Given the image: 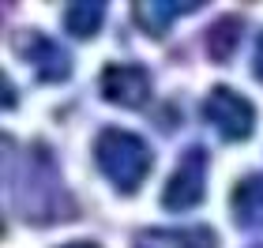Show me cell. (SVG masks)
Here are the masks:
<instances>
[{
  "mask_svg": "<svg viewBox=\"0 0 263 248\" xmlns=\"http://www.w3.org/2000/svg\"><path fill=\"white\" fill-rule=\"evenodd\" d=\"M94 158H98V169L121 192H136L154 162L151 147L136 132H124V128H105L98 136V143H94Z\"/></svg>",
  "mask_w": 263,
  "mask_h": 248,
  "instance_id": "6da1fadb",
  "label": "cell"
},
{
  "mask_svg": "<svg viewBox=\"0 0 263 248\" xmlns=\"http://www.w3.org/2000/svg\"><path fill=\"white\" fill-rule=\"evenodd\" d=\"M203 117L214 124V132H218L222 139H233V143L248 139V136H252V128H256L252 102H248L241 90H230V87H214L207 94V102H203Z\"/></svg>",
  "mask_w": 263,
  "mask_h": 248,
  "instance_id": "7a4b0ae2",
  "label": "cell"
},
{
  "mask_svg": "<svg viewBox=\"0 0 263 248\" xmlns=\"http://www.w3.org/2000/svg\"><path fill=\"white\" fill-rule=\"evenodd\" d=\"M203 169H207V155H203L199 147H192L181 158L177 173L170 177V184H165L162 207H170V211H192L203 199Z\"/></svg>",
  "mask_w": 263,
  "mask_h": 248,
  "instance_id": "3957f363",
  "label": "cell"
},
{
  "mask_svg": "<svg viewBox=\"0 0 263 248\" xmlns=\"http://www.w3.org/2000/svg\"><path fill=\"white\" fill-rule=\"evenodd\" d=\"M15 49L27 56L34 68H38V79H42V83H64V79L71 75V61H68V53H64L53 38L38 34V30H27V34H23V38L15 42Z\"/></svg>",
  "mask_w": 263,
  "mask_h": 248,
  "instance_id": "277c9868",
  "label": "cell"
},
{
  "mask_svg": "<svg viewBox=\"0 0 263 248\" xmlns=\"http://www.w3.org/2000/svg\"><path fill=\"white\" fill-rule=\"evenodd\" d=\"M102 94L117 105L139 109V105L151 98V75L143 72L139 64H109L102 72Z\"/></svg>",
  "mask_w": 263,
  "mask_h": 248,
  "instance_id": "5b68a950",
  "label": "cell"
},
{
  "mask_svg": "<svg viewBox=\"0 0 263 248\" xmlns=\"http://www.w3.org/2000/svg\"><path fill=\"white\" fill-rule=\"evenodd\" d=\"M196 0H147V4H136V23L147 34H162L165 27H173L181 15L196 11Z\"/></svg>",
  "mask_w": 263,
  "mask_h": 248,
  "instance_id": "8992f818",
  "label": "cell"
},
{
  "mask_svg": "<svg viewBox=\"0 0 263 248\" xmlns=\"http://www.w3.org/2000/svg\"><path fill=\"white\" fill-rule=\"evenodd\" d=\"M230 207L241 226H263V177H245L230 192Z\"/></svg>",
  "mask_w": 263,
  "mask_h": 248,
  "instance_id": "52a82bcc",
  "label": "cell"
},
{
  "mask_svg": "<svg viewBox=\"0 0 263 248\" xmlns=\"http://www.w3.org/2000/svg\"><path fill=\"white\" fill-rule=\"evenodd\" d=\"M105 19V4L102 0H83V4H71L64 11V27L76 34V38H94Z\"/></svg>",
  "mask_w": 263,
  "mask_h": 248,
  "instance_id": "ba28073f",
  "label": "cell"
},
{
  "mask_svg": "<svg viewBox=\"0 0 263 248\" xmlns=\"http://www.w3.org/2000/svg\"><path fill=\"white\" fill-rule=\"evenodd\" d=\"M237 42H241V19L226 15V19L214 23L211 34H207V53L214 56V61H230L233 49H237Z\"/></svg>",
  "mask_w": 263,
  "mask_h": 248,
  "instance_id": "9c48e42d",
  "label": "cell"
},
{
  "mask_svg": "<svg viewBox=\"0 0 263 248\" xmlns=\"http://www.w3.org/2000/svg\"><path fill=\"white\" fill-rule=\"evenodd\" d=\"M181 248H214V233L211 230H188V233H181Z\"/></svg>",
  "mask_w": 263,
  "mask_h": 248,
  "instance_id": "30bf717a",
  "label": "cell"
},
{
  "mask_svg": "<svg viewBox=\"0 0 263 248\" xmlns=\"http://www.w3.org/2000/svg\"><path fill=\"white\" fill-rule=\"evenodd\" d=\"M256 79H263V34L256 42Z\"/></svg>",
  "mask_w": 263,
  "mask_h": 248,
  "instance_id": "8fae6325",
  "label": "cell"
},
{
  "mask_svg": "<svg viewBox=\"0 0 263 248\" xmlns=\"http://www.w3.org/2000/svg\"><path fill=\"white\" fill-rule=\"evenodd\" d=\"M61 248H98L94 241H71V244H61Z\"/></svg>",
  "mask_w": 263,
  "mask_h": 248,
  "instance_id": "7c38bea8",
  "label": "cell"
}]
</instances>
